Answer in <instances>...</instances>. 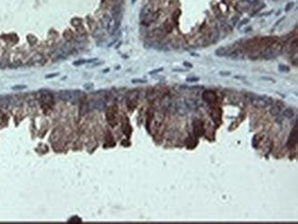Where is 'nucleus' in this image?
I'll list each match as a JSON object with an SVG mask.
<instances>
[{
    "mask_svg": "<svg viewBox=\"0 0 298 224\" xmlns=\"http://www.w3.org/2000/svg\"><path fill=\"white\" fill-rule=\"evenodd\" d=\"M272 98L267 96V95H262V96H254L251 99V104L256 107V108H266L270 105H272L273 103Z\"/></svg>",
    "mask_w": 298,
    "mask_h": 224,
    "instance_id": "f257e3e1",
    "label": "nucleus"
},
{
    "mask_svg": "<svg viewBox=\"0 0 298 224\" xmlns=\"http://www.w3.org/2000/svg\"><path fill=\"white\" fill-rule=\"evenodd\" d=\"M119 25H120V20L116 19L115 18H111L107 22V31H108V33L111 34V35L114 34L117 30Z\"/></svg>",
    "mask_w": 298,
    "mask_h": 224,
    "instance_id": "f03ea898",
    "label": "nucleus"
},
{
    "mask_svg": "<svg viewBox=\"0 0 298 224\" xmlns=\"http://www.w3.org/2000/svg\"><path fill=\"white\" fill-rule=\"evenodd\" d=\"M297 138H298V136H297V124H295L294 128L292 131V133H291V134L289 136V139L287 141V146L289 148L294 147L296 143H297Z\"/></svg>",
    "mask_w": 298,
    "mask_h": 224,
    "instance_id": "7ed1b4c3",
    "label": "nucleus"
},
{
    "mask_svg": "<svg viewBox=\"0 0 298 224\" xmlns=\"http://www.w3.org/2000/svg\"><path fill=\"white\" fill-rule=\"evenodd\" d=\"M203 99L208 104H214L216 102V93L211 90H206L203 93Z\"/></svg>",
    "mask_w": 298,
    "mask_h": 224,
    "instance_id": "20e7f679",
    "label": "nucleus"
},
{
    "mask_svg": "<svg viewBox=\"0 0 298 224\" xmlns=\"http://www.w3.org/2000/svg\"><path fill=\"white\" fill-rule=\"evenodd\" d=\"M176 110H177V112L181 115H185L190 111V109L188 108L186 103H184V102H178L177 103V104H176Z\"/></svg>",
    "mask_w": 298,
    "mask_h": 224,
    "instance_id": "39448f33",
    "label": "nucleus"
},
{
    "mask_svg": "<svg viewBox=\"0 0 298 224\" xmlns=\"http://www.w3.org/2000/svg\"><path fill=\"white\" fill-rule=\"evenodd\" d=\"M59 97L61 101L64 102H68L72 100V92L71 91H67V90H63V91H60L59 92Z\"/></svg>",
    "mask_w": 298,
    "mask_h": 224,
    "instance_id": "423d86ee",
    "label": "nucleus"
},
{
    "mask_svg": "<svg viewBox=\"0 0 298 224\" xmlns=\"http://www.w3.org/2000/svg\"><path fill=\"white\" fill-rule=\"evenodd\" d=\"M194 132H195V134L196 136H201L203 134H204V127H203V124H194Z\"/></svg>",
    "mask_w": 298,
    "mask_h": 224,
    "instance_id": "0eeeda50",
    "label": "nucleus"
},
{
    "mask_svg": "<svg viewBox=\"0 0 298 224\" xmlns=\"http://www.w3.org/2000/svg\"><path fill=\"white\" fill-rule=\"evenodd\" d=\"M215 54H216L217 57H224V56H227V55H228V49L225 48V47H220V48H218V49L215 51Z\"/></svg>",
    "mask_w": 298,
    "mask_h": 224,
    "instance_id": "6e6552de",
    "label": "nucleus"
},
{
    "mask_svg": "<svg viewBox=\"0 0 298 224\" xmlns=\"http://www.w3.org/2000/svg\"><path fill=\"white\" fill-rule=\"evenodd\" d=\"M281 110H282V106H280V105H278V104H274L272 108H271V110H270V113H271V114L272 115H273V116H276V115H278V114H280V113H281Z\"/></svg>",
    "mask_w": 298,
    "mask_h": 224,
    "instance_id": "1a4fd4ad",
    "label": "nucleus"
},
{
    "mask_svg": "<svg viewBox=\"0 0 298 224\" xmlns=\"http://www.w3.org/2000/svg\"><path fill=\"white\" fill-rule=\"evenodd\" d=\"M283 116L290 119V118H293L294 116V111L292 109V108H287L286 110H284L283 112Z\"/></svg>",
    "mask_w": 298,
    "mask_h": 224,
    "instance_id": "9d476101",
    "label": "nucleus"
},
{
    "mask_svg": "<svg viewBox=\"0 0 298 224\" xmlns=\"http://www.w3.org/2000/svg\"><path fill=\"white\" fill-rule=\"evenodd\" d=\"M105 106H106V104H105V102L104 101H97V102H96L95 103V108L96 109H98V110H102V109H104L105 108Z\"/></svg>",
    "mask_w": 298,
    "mask_h": 224,
    "instance_id": "9b49d317",
    "label": "nucleus"
},
{
    "mask_svg": "<svg viewBox=\"0 0 298 224\" xmlns=\"http://www.w3.org/2000/svg\"><path fill=\"white\" fill-rule=\"evenodd\" d=\"M279 70L282 71V72H288L290 70V68L286 65H283V64H280L279 67H278Z\"/></svg>",
    "mask_w": 298,
    "mask_h": 224,
    "instance_id": "f8f14e48",
    "label": "nucleus"
},
{
    "mask_svg": "<svg viewBox=\"0 0 298 224\" xmlns=\"http://www.w3.org/2000/svg\"><path fill=\"white\" fill-rule=\"evenodd\" d=\"M27 88V85H23V84H20V85H14L11 87V89L13 91H21V90H24Z\"/></svg>",
    "mask_w": 298,
    "mask_h": 224,
    "instance_id": "ddd939ff",
    "label": "nucleus"
},
{
    "mask_svg": "<svg viewBox=\"0 0 298 224\" xmlns=\"http://www.w3.org/2000/svg\"><path fill=\"white\" fill-rule=\"evenodd\" d=\"M86 63V59H80V60H77V61H74L73 62V65L74 66H80V65H83Z\"/></svg>",
    "mask_w": 298,
    "mask_h": 224,
    "instance_id": "4468645a",
    "label": "nucleus"
},
{
    "mask_svg": "<svg viewBox=\"0 0 298 224\" xmlns=\"http://www.w3.org/2000/svg\"><path fill=\"white\" fill-rule=\"evenodd\" d=\"M230 74H231L230 71H220V72H219V75H220V76H225V77L230 76Z\"/></svg>",
    "mask_w": 298,
    "mask_h": 224,
    "instance_id": "2eb2a0df",
    "label": "nucleus"
},
{
    "mask_svg": "<svg viewBox=\"0 0 298 224\" xmlns=\"http://www.w3.org/2000/svg\"><path fill=\"white\" fill-rule=\"evenodd\" d=\"M186 81L188 83H195V82H198L199 81V78L197 77H192V78H187Z\"/></svg>",
    "mask_w": 298,
    "mask_h": 224,
    "instance_id": "dca6fc26",
    "label": "nucleus"
},
{
    "mask_svg": "<svg viewBox=\"0 0 298 224\" xmlns=\"http://www.w3.org/2000/svg\"><path fill=\"white\" fill-rule=\"evenodd\" d=\"M131 82H132V83H146L145 80H140V79H133Z\"/></svg>",
    "mask_w": 298,
    "mask_h": 224,
    "instance_id": "f3484780",
    "label": "nucleus"
},
{
    "mask_svg": "<svg viewBox=\"0 0 298 224\" xmlns=\"http://www.w3.org/2000/svg\"><path fill=\"white\" fill-rule=\"evenodd\" d=\"M163 68H160V69H156V70H151L150 72H149V73H150L151 74V75H153V74H156V73H158V72H161V71H163Z\"/></svg>",
    "mask_w": 298,
    "mask_h": 224,
    "instance_id": "a211bd4d",
    "label": "nucleus"
},
{
    "mask_svg": "<svg viewBox=\"0 0 298 224\" xmlns=\"http://www.w3.org/2000/svg\"><path fill=\"white\" fill-rule=\"evenodd\" d=\"M293 6H294V4H293V2H291V3L287 4V6H286V8H285V11L287 12V11L291 10V9H292V8H293Z\"/></svg>",
    "mask_w": 298,
    "mask_h": 224,
    "instance_id": "6ab92c4d",
    "label": "nucleus"
},
{
    "mask_svg": "<svg viewBox=\"0 0 298 224\" xmlns=\"http://www.w3.org/2000/svg\"><path fill=\"white\" fill-rule=\"evenodd\" d=\"M164 27H165V29H166L167 32H171V30H172V26L169 24V22H166V23L164 24Z\"/></svg>",
    "mask_w": 298,
    "mask_h": 224,
    "instance_id": "aec40b11",
    "label": "nucleus"
},
{
    "mask_svg": "<svg viewBox=\"0 0 298 224\" xmlns=\"http://www.w3.org/2000/svg\"><path fill=\"white\" fill-rule=\"evenodd\" d=\"M184 65L185 67H187V68H193V64L190 63V62H188V61H184Z\"/></svg>",
    "mask_w": 298,
    "mask_h": 224,
    "instance_id": "412c9836",
    "label": "nucleus"
},
{
    "mask_svg": "<svg viewBox=\"0 0 298 224\" xmlns=\"http://www.w3.org/2000/svg\"><path fill=\"white\" fill-rule=\"evenodd\" d=\"M248 22H249V19H243V20L241 21V23H240V25L239 26V28H240V27H241L242 25H245V24H247Z\"/></svg>",
    "mask_w": 298,
    "mask_h": 224,
    "instance_id": "4be33fe9",
    "label": "nucleus"
},
{
    "mask_svg": "<svg viewBox=\"0 0 298 224\" xmlns=\"http://www.w3.org/2000/svg\"><path fill=\"white\" fill-rule=\"evenodd\" d=\"M93 87H94V85H93L92 83H90V84H85V88L87 89V90H90V89H92Z\"/></svg>",
    "mask_w": 298,
    "mask_h": 224,
    "instance_id": "5701e85b",
    "label": "nucleus"
},
{
    "mask_svg": "<svg viewBox=\"0 0 298 224\" xmlns=\"http://www.w3.org/2000/svg\"><path fill=\"white\" fill-rule=\"evenodd\" d=\"M245 1H246L249 5H252V4H254L255 2H257V0H245Z\"/></svg>",
    "mask_w": 298,
    "mask_h": 224,
    "instance_id": "b1692460",
    "label": "nucleus"
},
{
    "mask_svg": "<svg viewBox=\"0 0 298 224\" xmlns=\"http://www.w3.org/2000/svg\"><path fill=\"white\" fill-rule=\"evenodd\" d=\"M58 75V73H53V74H51V75H46L45 76V78H52V77H55V76H57Z\"/></svg>",
    "mask_w": 298,
    "mask_h": 224,
    "instance_id": "393cba45",
    "label": "nucleus"
},
{
    "mask_svg": "<svg viewBox=\"0 0 298 224\" xmlns=\"http://www.w3.org/2000/svg\"><path fill=\"white\" fill-rule=\"evenodd\" d=\"M262 80H266V81H269V82H273L274 83V80L272 79V78H269V77H261Z\"/></svg>",
    "mask_w": 298,
    "mask_h": 224,
    "instance_id": "a878e982",
    "label": "nucleus"
},
{
    "mask_svg": "<svg viewBox=\"0 0 298 224\" xmlns=\"http://www.w3.org/2000/svg\"><path fill=\"white\" fill-rule=\"evenodd\" d=\"M247 29V30H246V31H245V32H248V31H249V30H251V28H247V29Z\"/></svg>",
    "mask_w": 298,
    "mask_h": 224,
    "instance_id": "bb28decb",
    "label": "nucleus"
}]
</instances>
